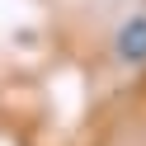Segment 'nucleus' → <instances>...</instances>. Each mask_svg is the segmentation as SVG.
I'll use <instances>...</instances> for the list:
<instances>
[{"label": "nucleus", "instance_id": "1", "mask_svg": "<svg viewBox=\"0 0 146 146\" xmlns=\"http://www.w3.org/2000/svg\"><path fill=\"white\" fill-rule=\"evenodd\" d=\"M118 57L123 61H146V14H137V19L123 24V33H118Z\"/></svg>", "mask_w": 146, "mask_h": 146}]
</instances>
